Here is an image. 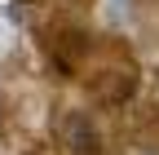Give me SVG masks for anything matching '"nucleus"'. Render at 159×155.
<instances>
[{
	"label": "nucleus",
	"instance_id": "f03ea898",
	"mask_svg": "<svg viewBox=\"0 0 159 155\" xmlns=\"http://www.w3.org/2000/svg\"><path fill=\"white\" fill-rule=\"evenodd\" d=\"M137 93V71L133 67H111L102 75H93V98L102 102H128Z\"/></svg>",
	"mask_w": 159,
	"mask_h": 155
},
{
	"label": "nucleus",
	"instance_id": "f257e3e1",
	"mask_svg": "<svg viewBox=\"0 0 159 155\" xmlns=\"http://www.w3.org/2000/svg\"><path fill=\"white\" fill-rule=\"evenodd\" d=\"M57 138L71 155H102V133L89 120V111H66L57 120Z\"/></svg>",
	"mask_w": 159,
	"mask_h": 155
}]
</instances>
